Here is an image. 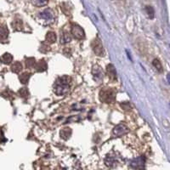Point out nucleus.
<instances>
[{"mask_svg":"<svg viewBox=\"0 0 170 170\" xmlns=\"http://www.w3.org/2000/svg\"><path fill=\"white\" fill-rule=\"evenodd\" d=\"M71 87V78L69 76H62L59 77L53 86L54 92L56 95H64L65 94Z\"/></svg>","mask_w":170,"mask_h":170,"instance_id":"1","label":"nucleus"},{"mask_svg":"<svg viewBox=\"0 0 170 170\" xmlns=\"http://www.w3.org/2000/svg\"><path fill=\"white\" fill-rule=\"evenodd\" d=\"M99 98L101 102L111 104L116 100V92L114 89L111 88H102L100 92Z\"/></svg>","mask_w":170,"mask_h":170,"instance_id":"2","label":"nucleus"},{"mask_svg":"<svg viewBox=\"0 0 170 170\" xmlns=\"http://www.w3.org/2000/svg\"><path fill=\"white\" fill-rule=\"evenodd\" d=\"M91 48H92L93 51L94 52V54L96 55L102 57L105 55V50H104L103 44H102V42L101 41V39L99 38H96L92 41Z\"/></svg>","mask_w":170,"mask_h":170,"instance_id":"3","label":"nucleus"},{"mask_svg":"<svg viewBox=\"0 0 170 170\" xmlns=\"http://www.w3.org/2000/svg\"><path fill=\"white\" fill-rule=\"evenodd\" d=\"M145 163H146V157L141 156L133 159L130 162V167L134 169L145 170Z\"/></svg>","mask_w":170,"mask_h":170,"instance_id":"4","label":"nucleus"},{"mask_svg":"<svg viewBox=\"0 0 170 170\" xmlns=\"http://www.w3.org/2000/svg\"><path fill=\"white\" fill-rule=\"evenodd\" d=\"M71 33L75 38L79 39V40H82V39H84L85 38V33L84 29L80 26H78L77 24H73L72 26Z\"/></svg>","mask_w":170,"mask_h":170,"instance_id":"5","label":"nucleus"},{"mask_svg":"<svg viewBox=\"0 0 170 170\" xmlns=\"http://www.w3.org/2000/svg\"><path fill=\"white\" fill-rule=\"evenodd\" d=\"M128 131L129 129L128 128L126 125L120 123L112 129V134L116 137H120V136L126 134L127 133H128Z\"/></svg>","mask_w":170,"mask_h":170,"instance_id":"6","label":"nucleus"},{"mask_svg":"<svg viewBox=\"0 0 170 170\" xmlns=\"http://www.w3.org/2000/svg\"><path fill=\"white\" fill-rule=\"evenodd\" d=\"M106 72L108 77L110 78L111 80L112 81H116L117 79V71L115 66L112 64H109L106 66Z\"/></svg>","mask_w":170,"mask_h":170,"instance_id":"7","label":"nucleus"},{"mask_svg":"<svg viewBox=\"0 0 170 170\" xmlns=\"http://www.w3.org/2000/svg\"><path fill=\"white\" fill-rule=\"evenodd\" d=\"M92 74L94 76V78L96 80V81H99V80H101L103 78V72H102V69L95 65L93 66L92 68Z\"/></svg>","mask_w":170,"mask_h":170,"instance_id":"8","label":"nucleus"},{"mask_svg":"<svg viewBox=\"0 0 170 170\" xmlns=\"http://www.w3.org/2000/svg\"><path fill=\"white\" fill-rule=\"evenodd\" d=\"M40 17L43 19V20H46V21H51V20H54V13L51 9H44L42 12H41L39 14Z\"/></svg>","mask_w":170,"mask_h":170,"instance_id":"9","label":"nucleus"},{"mask_svg":"<svg viewBox=\"0 0 170 170\" xmlns=\"http://www.w3.org/2000/svg\"><path fill=\"white\" fill-rule=\"evenodd\" d=\"M117 161L116 157H113L111 154H108L106 157V158H105V163H106V166L109 167V168L114 167L117 164Z\"/></svg>","mask_w":170,"mask_h":170,"instance_id":"10","label":"nucleus"},{"mask_svg":"<svg viewBox=\"0 0 170 170\" xmlns=\"http://www.w3.org/2000/svg\"><path fill=\"white\" fill-rule=\"evenodd\" d=\"M60 135H61V138L65 140H68L72 135V129L69 127L63 128L60 132Z\"/></svg>","mask_w":170,"mask_h":170,"instance_id":"11","label":"nucleus"},{"mask_svg":"<svg viewBox=\"0 0 170 170\" xmlns=\"http://www.w3.org/2000/svg\"><path fill=\"white\" fill-rule=\"evenodd\" d=\"M9 30L5 26H0V42H3L8 38Z\"/></svg>","mask_w":170,"mask_h":170,"instance_id":"12","label":"nucleus"},{"mask_svg":"<svg viewBox=\"0 0 170 170\" xmlns=\"http://www.w3.org/2000/svg\"><path fill=\"white\" fill-rule=\"evenodd\" d=\"M35 68L37 70V72H45L48 68V65H47V63L44 60H41L39 61L38 63H36V65H35Z\"/></svg>","mask_w":170,"mask_h":170,"instance_id":"13","label":"nucleus"},{"mask_svg":"<svg viewBox=\"0 0 170 170\" xmlns=\"http://www.w3.org/2000/svg\"><path fill=\"white\" fill-rule=\"evenodd\" d=\"M56 39H57L56 34L54 32H49L46 35V38H45V41L48 43H54V42H55Z\"/></svg>","mask_w":170,"mask_h":170,"instance_id":"14","label":"nucleus"},{"mask_svg":"<svg viewBox=\"0 0 170 170\" xmlns=\"http://www.w3.org/2000/svg\"><path fill=\"white\" fill-rule=\"evenodd\" d=\"M0 61H1L2 63L3 64H10L13 61V56L9 53H5L1 56Z\"/></svg>","mask_w":170,"mask_h":170,"instance_id":"15","label":"nucleus"},{"mask_svg":"<svg viewBox=\"0 0 170 170\" xmlns=\"http://www.w3.org/2000/svg\"><path fill=\"white\" fill-rule=\"evenodd\" d=\"M30 77H31V73H29V72H23L20 76L19 78H20V81H21V84H26L28 83L29 79H30Z\"/></svg>","mask_w":170,"mask_h":170,"instance_id":"16","label":"nucleus"},{"mask_svg":"<svg viewBox=\"0 0 170 170\" xmlns=\"http://www.w3.org/2000/svg\"><path fill=\"white\" fill-rule=\"evenodd\" d=\"M48 0H31V3L36 7H43L48 4Z\"/></svg>","mask_w":170,"mask_h":170,"instance_id":"17","label":"nucleus"},{"mask_svg":"<svg viewBox=\"0 0 170 170\" xmlns=\"http://www.w3.org/2000/svg\"><path fill=\"white\" fill-rule=\"evenodd\" d=\"M71 36L68 32H64L63 33L61 34V43L62 44H65V43H67V42H70L71 41Z\"/></svg>","mask_w":170,"mask_h":170,"instance_id":"18","label":"nucleus"},{"mask_svg":"<svg viewBox=\"0 0 170 170\" xmlns=\"http://www.w3.org/2000/svg\"><path fill=\"white\" fill-rule=\"evenodd\" d=\"M152 65H153V66L157 70V72H163V65H162L161 61H160L158 59H154V60H153V61H152Z\"/></svg>","mask_w":170,"mask_h":170,"instance_id":"19","label":"nucleus"},{"mask_svg":"<svg viewBox=\"0 0 170 170\" xmlns=\"http://www.w3.org/2000/svg\"><path fill=\"white\" fill-rule=\"evenodd\" d=\"M22 68H23V66H22V65L20 62H15V63L11 65L12 72H16V73H19L21 70H22Z\"/></svg>","mask_w":170,"mask_h":170,"instance_id":"20","label":"nucleus"},{"mask_svg":"<svg viewBox=\"0 0 170 170\" xmlns=\"http://www.w3.org/2000/svg\"><path fill=\"white\" fill-rule=\"evenodd\" d=\"M146 9V12L147 14V16H148L149 19H153L154 16H155V11H154V9L151 7V6H146L145 8Z\"/></svg>","mask_w":170,"mask_h":170,"instance_id":"21","label":"nucleus"},{"mask_svg":"<svg viewBox=\"0 0 170 170\" xmlns=\"http://www.w3.org/2000/svg\"><path fill=\"white\" fill-rule=\"evenodd\" d=\"M26 65L27 68H32L36 65V61L34 58H27L26 60Z\"/></svg>","mask_w":170,"mask_h":170,"instance_id":"22","label":"nucleus"},{"mask_svg":"<svg viewBox=\"0 0 170 170\" xmlns=\"http://www.w3.org/2000/svg\"><path fill=\"white\" fill-rule=\"evenodd\" d=\"M19 94H21V96L24 97V98H26V97L28 96V94H29L28 90H27V88H21L20 91H19Z\"/></svg>","mask_w":170,"mask_h":170,"instance_id":"23","label":"nucleus"},{"mask_svg":"<svg viewBox=\"0 0 170 170\" xmlns=\"http://www.w3.org/2000/svg\"><path fill=\"white\" fill-rule=\"evenodd\" d=\"M120 106L125 111H128V110H130L132 108V106H131V104L129 102H123V103L120 104Z\"/></svg>","mask_w":170,"mask_h":170,"instance_id":"24","label":"nucleus"},{"mask_svg":"<svg viewBox=\"0 0 170 170\" xmlns=\"http://www.w3.org/2000/svg\"><path fill=\"white\" fill-rule=\"evenodd\" d=\"M167 79H168V81H169V83L170 84V73H169L168 75H167Z\"/></svg>","mask_w":170,"mask_h":170,"instance_id":"25","label":"nucleus"}]
</instances>
